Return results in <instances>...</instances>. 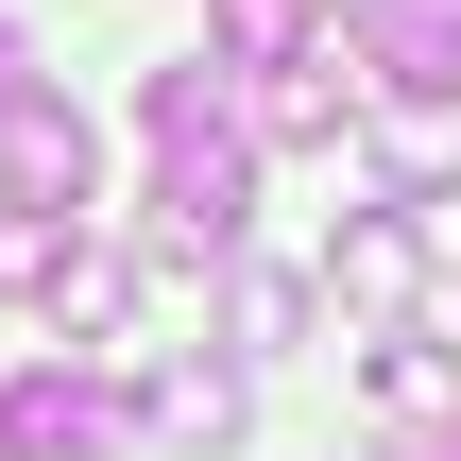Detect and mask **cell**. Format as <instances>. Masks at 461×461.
<instances>
[{
	"label": "cell",
	"instance_id": "1",
	"mask_svg": "<svg viewBox=\"0 0 461 461\" xmlns=\"http://www.w3.org/2000/svg\"><path fill=\"white\" fill-rule=\"evenodd\" d=\"M137 137H154V222H171V257H240V222H257V137H240V103H222L205 51L137 86Z\"/></svg>",
	"mask_w": 461,
	"mask_h": 461
},
{
	"label": "cell",
	"instance_id": "2",
	"mask_svg": "<svg viewBox=\"0 0 461 461\" xmlns=\"http://www.w3.org/2000/svg\"><path fill=\"white\" fill-rule=\"evenodd\" d=\"M86 188H103V137L34 86V103L0 120V205H17V222H86Z\"/></svg>",
	"mask_w": 461,
	"mask_h": 461
},
{
	"label": "cell",
	"instance_id": "3",
	"mask_svg": "<svg viewBox=\"0 0 461 461\" xmlns=\"http://www.w3.org/2000/svg\"><path fill=\"white\" fill-rule=\"evenodd\" d=\"M342 51L393 103H461V0H342Z\"/></svg>",
	"mask_w": 461,
	"mask_h": 461
},
{
	"label": "cell",
	"instance_id": "4",
	"mask_svg": "<svg viewBox=\"0 0 461 461\" xmlns=\"http://www.w3.org/2000/svg\"><path fill=\"white\" fill-rule=\"evenodd\" d=\"M0 428H17V461H103L137 411H120L103 376H68V359H51V376H17V393H0Z\"/></svg>",
	"mask_w": 461,
	"mask_h": 461
},
{
	"label": "cell",
	"instance_id": "5",
	"mask_svg": "<svg viewBox=\"0 0 461 461\" xmlns=\"http://www.w3.org/2000/svg\"><path fill=\"white\" fill-rule=\"evenodd\" d=\"M411 274H428V240H411V205H359V222L325 240V291H342L359 325H393V308H411Z\"/></svg>",
	"mask_w": 461,
	"mask_h": 461
},
{
	"label": "cell",
	"instance_id": "6",
	"mask_svg": "<svg viewBox=\"0 0 461 461\" xmlns=\"http://www.w3.org/2000/svg\"><path fill=\"white\" fill-rule=\"evenodd\" d=\"M359 393H376L393 428H445V445H461V342H411V325H376V359H359Z\"/></svg>",
	"mask_w": 461,
	"mask_h": 461
},
{
	"label": "cell",
	"instance_id": "7",
	"mask_svg": "<svg viewBox=\"0 0 461 461\" xmlns=\"http://www.w3.org/2000/svg\"><path fill=\"white\" fill-rule=\"evenodd\" d=\"M325 68H342V51L257 68V120H240V137H257V154H342V86H325Z\"/></svg>",
	"mask_w": 461,
	"mask_h": 461
},
{
	"label": "cell",
	"instance_id": "8",
	"mask_svg": "<svg viewBox=\"0 0 461 461\" xmlns=\"http://www.w3.org/2000/svg\"><path fill=\"white\" fill-rule=\"evenodd\" d=\"M137 428H154V445H240V376H222V359H154V393H137Z\"/></svg>",
	"mask_w": 461,
	"mask_h": 461
},
{
	"label": "cell",
	"instance_id": "9",
	"mask_svg": "<svg viewBox=\"0 0 461 461\" xmlns=\"http://www.w3.org/2000/svg\"><path fill=\"white\" fill-rule=\"evenodd\" d=\"M376 188H393V205L461 188V103H393V120H376Z\"/></svg>",
	"mask_w": 461,
	"mask_h": 461
},
{
	"label": "cell",
	"instance_id": "10",
	"mask_svg": "<svg viewBox=\"0 0 461 461\" xmlns=\"http://www.w3.org/2000/svg\"><path fill=\"white\" fill-rule=\"evenodd\" d=\"M308 34H325V0H222V51L205 68H308Z\"/></svg>",
	"mask_w": 461,
	"mask_h": 461
},
{
	"label": "cell",
	"instance_id": "11",
	"mask_svg": "<svg viewBox=\"0 0 461 461\" xmlns=\"http://www.w3.org/2000/svg\"><path fill=\"white\" fill-rule=\"evenodd\" d=\"M120 308H137V274H120L103 240H68V257H51V325H86V342H103Z\"/></svg>",
	"mask_w": 461,
	"mask_h": 461
},
{
	"label": "cell",
	"instance_id": "12",
	"mask_svg": "<svg viewBox=\"0 0 461 461\" xmlns=\"http://www.w3.org/2000/svg\"><path fill=\"white\" fill-rule=\"evenodd\" d=\"M222 325H240L257 359H274V342H308V274H240V291H222Z\"/></svg>",
	"mask_w": 461,
	"mask_h": 461
},
{
	"label": "cell",
	"instance_id": "13",
	"mask_svg": "<svg viewBox=\"0 0 461 461\" xmlns=\"http://www.w3.org/2000/svg\"><path fill=\"white\" fill-rule=\"evenodd\" d=\"M17 103H34V51H17V34H0V120H17Z\"/></svg>",
	"mask_w": 461,
	"mask_h": 461
},
{
	"label": "cell",
	"instance_id": "14",
	"mask_svg": "<svg viewBox=\"0 0 461 461\" xmlns=\"http://www.w3.org/2000/svg\"><path fill=\"white\" fill-rule=\"evenodd\" d=\"M411 461H461V445H411Z\"/></svg>",
	"mask_w": 461,
	"mask_h": 461
},
{
	"label": "cell",
	"instance_id": "15",
	"mask_svg": "<svg viewBox=\"0 0 461 461\" xmlns=\"http://www.w3.org/2000/svg\"><path fill=\"white\" fill-rule=\"evenodd\" d=\"M0 461H17V428H0Z\"/></svg>",
	"mask_w": 461,
	"mask_h": 461
}]
</instances>
